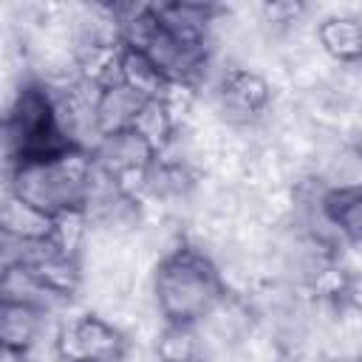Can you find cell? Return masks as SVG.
Returning <instances> with one entry per match:
<instances>
[{"instance_id":"6da1fadb","label":"cell","mask_w":362,"mask_h":362,"mask_svg":"<svg viewBox=\"0 0 362 362\" xmlns=\"http://www.w3.org/2000/svg\"><path fill=\"white\" fill-rule=\"evenodd\" d=\"M150 291L161 322L175 325H198L229 294L215 260L189 240L156 263Z\"/></svg>"},{"instance_id":"7a4b0ae2","label":"cell","mask_w":362,"mask_h":362,"mask_svg":"<svg viewBox=\"0 0 362 362\" xmlns=\"http://www.w3.org/2000/svg\"><path fill=\"white\" fill-rule=\"evenodd\" d=\"M90 153L71 150L57 158L25 161L6 170V192L17 195L28 206L59 218L65 212H85L88 201Z\"/></svg>"},{"instance_id":"3957f363","label":"cell","mask_w":362,"mask_h":362,"mask_svg":"<svg viewBox=\"0 0 362 362\" xmlns=\"http://www.w3.org/2000/svg\"><path fill=\"white\" fill-rule=\"evenodd\" d=\"M130 337L96 311H71L59 320L54 351L62 362H122Z\"/></svg>"},{"instance_id":"277c9868","label":"cell","mask_w":362,"mask_h":362,"mask_svg":"<svg viewBox=\"0 0 362 362\" xmlns=\"http://www.w3.org/2000/svg\"><path fill=\"white\" fill-rule=\"evenodd\" d=\"M317 42L337 65L362 62V17H356L351 6L325 8L322 20L317 23Z\"/></svg>"},{"instance_id":"5b68a950","label":"cell","mask_w":362,"mask_h":362,"mask_svg":"<svg viewBox=\"0 0 362 362\" xmlns=\"http://www.w3.org/2000/svg\"><path fill=\"white\" fill-rule=\"evenodd\" d=\"M144 105H147V99H141L124 82L102 85L99 96H96V127H99V136L130 130Z\"/></svg>"},{"instance_id":"8992f818","label":"cell","mask_w":362,"mask_h":362,"mask_svg":"<svg viewBox=\"0 0 362 362\" xmlns=\"http://www.w3.org/2000/svg\"><path fill=\"white\" fill-rule=\"evenodd\" d=\"M116 82H124L130 90H136L141 99L153 102V99H164L173 85L161 76V71L147 59L144 51L122 45L119 51V65H116Z\"/></svg>"},{"instance_id":"52a82bcc","label":"cell","mask_w":362,"mask_h":362,"mask_svg":"<svg viewBox=\"0 0 362 362\" xmlns=\"http://www.w3.org/2000/svg\"><path fill=\"white\" fill-rule=\"evenodd\" d=\"M153 348L161 362H204L206 342L198 325H175L164 322L153 337Z\"/></svg>"},{"instance_id":"ba28073f","label":"cell","mask_w":362,"mask_h":362,"mask_svg":"<svg viewBox=\"0 0 362 362\" xmlns=\"http://www.w3.org/2000/svg\"><path fill=\"white\" fill-rule=\"evenodd\" d=\"M0 221H3V235H11V238H51L54 235V218L28 206L11 192H6L3 198Z\"/></svg>"},{"instance_id":"9c48e42d","label":"cell","mask_w":362,"mask_h":362,"mask_svg":"<svg viewBox=\"0 0 362 362\" xmlns=\"http://www.w3.org/2000/svg\"><path fill=\"white\" fill-rule=\"evenodd\" d=\"M342 297H345V303L351 308L362 311V269L345 274V280H342Z\"/></svg>"}]
</instances>
